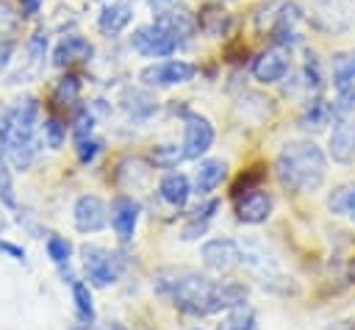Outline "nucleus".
<instances>
[{
	"instance_id": "4be33fe9",
	"label": "nucleus",
	"mask_w": 355,
	"mask_h": 330,
	"mask_svg": "<svg viewBox=\"0 0 355 330\" xmlns=\"http://www.w3.org/2000/svg\"><path fill=\"white\" fill-rule=\"evenodd\" d=\"M44 55H47V33H44V31H36V33L28 39V69L19 72L11 83H19V78L36 75V72L44 67Z\"/></svg>"
},
{
	"instance_id": "f8f14e48",
	"label": "nucleus",
	"mask_w": 355,
	"mask_h": 330,
	"mask_svg": "<svg viewBox=\"0 0 355 330\" xmlns=\"http://www.w3.org/2000/svg\"><path fill=\"white\" fill-rule=\"evenodd\" d=\"M72 222L80 233H97L108 222V205L97 194H80L72 205Z\"/></svg>"
},
{
	"instance_id": "412c9836",
	"label": "nucleus",
	"mask_w": 355,
	"mask_h": 330,
	"mask_svg": "<svg viewBox=\"0 0 355 330\" xmlns=\"http://www.w3.org/2000/svg\"><path fill=\"white\" fill-rule=\"evenodd\" d=\"M330 119H336L333 103H324L322 97H313V100L308 103L302 119H300V128H302V130H322Z\"/></svg>"
},
{
	"instance_id": "4c0bfd02",
	"label": "nucleus",
	"mask_w": 355,
	"mask_h": 330,
	"mask_svg": "<svg viewBox=\"0 0 355 330\" xmlns=\"http://www.w3.org/2000/svg\"><path fill=\"white\" fill-rule=\"evenodd\" d=\"M42 8V0H19V14L22 17H36Z\"/></svg>"
},
{
	"instance_id": "f3484780",
	"label": "nucleus",
	"mask_w": 355,
	"mask_h": 330,
	"mask_svg": "<svg viewBox=\"0 0 355 330\" xmlns=\"http://www.w3.org/2000/svg\"><path fill=\"white\" fill-rule=\"evenodd\" d=\"M225 175H227V164L222 158H205V161H200V166L194 172V183H191L194 194H200V197L211 194L225 180Z\"/></svg>"
},
{
	"instance_id": "f257e3e1",
	"label": "nucleus",
	"mask_w": 355,
	"mask_h": 330,
	"mask_svg": "<svg viewBox=\"0 0 355 330\" xmlns=\"http://www.w3.org/2000/svg\"><path fill=\"white\" fill-rule=\"evenodd\" d=\"M155 291L191 316H211L219 311L247 305V286L236 280H211L194 269L161 272L155 277Z\"/></svg>"
},
{
	"instance_id": "b1692460",
	"label": "nucleus",
	"mask_w": 355,
	"mask_h": 330,
	"mask_svg": "<svg viewBox=\"0 0 355 330\" xmlns=\"http://www.w3.org/2000/svg\"><path fill=\"white\" fill-rule=\"evenodd\" d=\"M330 72H333V86H336V89H341V86H349V83L355 80V50L333 55Z\"/></svg>"
},
{
	"instance_id": "2eb2a0df",
	"label": "nucleus",
	"mask_w": 355,
	"mask_h": 330,
	"mask_svg": "<svg viewBox=\"0 0 355 330\" xmlns=\"http://www.w3.org/2000/svg\"><path fill=\"white\" fill-rule=\"evenodd\" d=\"M92 55H94V47H92V42H89L86 36H80V33H67V36H61V42H58L55 50H53V64H55V67L86 64V61H92Z\"/></svg>"
},
{
	"instance_id": "58836bf2",
	"label": "nucleus",
	"mask_w": 355,
	"mask_h": 330,
	"mask_svg": "<svg viewBox=\"0 0 355 330\" xmlns=\"http://www.w3.org/2000/svg\"><path fill=\"white\" fill-rule=\"evenodd\" d=\"M0 250H6L8 255H14V261H25V250L22 247H14L8 241H0Z\"/></svg>"
},
{
	"instance_id": "f704fd0d",
	"label": "nucleus",
	"mask_w": 355,
	"mask_h": 330,
	"mask_svg": "<svg viewBox=\"0 0 355 330\" xmlns=\"http://www.w3.org/2000/svg\"><path fill=\"white\" fill-rule=\"evenodd\" d=\"M0 202L8 208H17V197H14V186H11V175L6 169V161L0 155Z\"/></svg>"
},
{
	"instance_id": "e433bc0d",
	"label": "nucleus",
	"mask_w": 355,
	"mask_h": 330,
	"mask_svg": "<svg viewBox=\"0 0 355 330\" xmlns=\"http://www.w3.org/2000/svg\"><path fill=\"white\" fill-rule=\"evenodd\" d=\"M14 50H17L14 39H0V72H3L6 67H8V61H11Z\"/></svg>"
},
{
	"instance_id": "7c9ffc66",
	"label": "nucleus",
	"mask_w": 355,
	"mask_h": 330,
	"mask_svg": "<svg viewBox=\"0 0 355 330\" xmlns=\"http://www.w3.org/2000/svg\"><path fill=\"white\" fill-rule=\"evenodd\" d=\"M75 153H78L80 164H92L103 153V139H97L94 133L86 136V139H75Z\"/></svg>"
},
{
	"instance_id": "dca6fc26",
	"label": "nucleus",
	"mask_w": 355,
	"mask_h": 330,
	"mask_svg": "<svg viewBox=\"0 0 355 330\" xmlns=\"http://www.w3.org/2000/svg\"><path fill=\"white\" fill-rule=\"evenodd\" d=\"M130 19H133V8L128 3H111L108 0L103 6V11L97 14V31L103 36H116L130 25Z\"/></svg>"
},
{
	"instance_id": "393cba45",
	"label": "nucleus",
	"mask_w": 355,
	"mask_h": 330,
	"mask_svg": "<svg viewBox=\"0 0 355 330\" xmlns=\"http://www.w3.org/2000/svg\"><path fill=\"white\" fill-rule=\"evenodd\" d=\"M216 330H258V324H255V313H252L247 305L230 308L227 316L216 324Z\"/></svg>"
},
{
	"instance_id": "a19ab883",
	"label": "nucleus",
	"mask_w": 355,
	"mask_h": 330,
	"mask_svg": "<svg viewBox=\"0 0 355 330\" xmlns=\"http://www.w3.org/2000/svg\"><path fill=\"white\" fill-rule=\"evenodd\" d=\"M194 330H202V327H194Z\"/></svg>"
},
{
	"instance_id": "ea45409f",
	"label": "nucleus",
	"mask_w": 355,
	"mask_h": 330,
	"mask_svg": "<svg viewBox=\"0 0 355 330\" xmlns=\"http://www.w3.org/2000/svg\"><path fill=\"white\" fill-rule=\"evenodd\" d=\"M97 330H128L122 322H105V324H100Z\"/></svg>"
},
{
	"instance_id": "9d476101",
	"label": "nucleus",
	"mask_w": 355,
	"mask_h": 330,
	"mask_svg": "<svg viewBox=\"0 0 355 330\" xmlns=\"http://www.w3.org/2000/svg\"><path fill=\"white\" fill-rule=\"evenodd\" d=\"M288 67H291V50L288 47H269L263 50L255 61H252V78L261 80V83H280L286 75H288Z\"/></svg>"
},
{
	"instance_id": "72a5a7b5",
	"label": "nucleus",
	"mask_w": 355,
	"mask_h": 330,
	"mask_svg": "<svg viewBox=\"0 0 355 330\" xmlns=\"http://www.w3.org/2000/svg\"><path fill=\"white\" fill-rule=\"evenodd\" d=\"M352 111H355V89L349 83V86H341L338 89V97L333 103V114L341 116V114H352Z\"/></svg>"
},
{
	"instance_id": "0eeeda50",
	"label": "nucleus",
	"mask_w": 355,
	"mask_h": 330,
	"mask_svg": "<svg viewBox=\"0 0 355 330\" xmlns=\"http://www.w3.org/2000/svg\"><path fill=\"white\" fill-rule=\"evenodd\" d=\"M202 266L214 275H230L244 263V250L233 238H208L200 247Z\"/></svg>"
},
{
	"instance_id": "1a4fd4ad",
	"label": "nucleus",
	"mask_w": 355,
	"mask_h": 330,
	"mask_svg": "<svg viewBox=\"0 0 355 330\" xmlns=\"http://www.w3.org/2000/svg\"><path fill=\"white\" fill-rule=\"evenodd\" d=\"M216 133H214V125L200 116V114H186L183 116V155L186 158H200L211 150Z\"/></svg>"
},
{
	"instance_id": "423d86ee",
	"label": "nucleus",
	"mask_w": 355,
	"mask_h": 330,
	"mask_svg": "<svg viewBox=\"0 0 355 330\" xmlns=\"http://www.w3.org/2000/svg\"><path fill=\"white\" fill-rule=\"evenodd\" d=\"M178 39L161 25V22H147V25H139L130 36V47L136 53H141L144 58H166L178 50Z\"/></svg>"
},
{
	"instance_id": "a878e982",
	"label": "nucleus",
	"mask_w": 355,
	"mask_h": 330,
	"mask_svg": "<svg viewBox=\"0 0 355 330\" xmlns=\"http://www.w3.org/2000/svg\"><path fill=\"white\" fill-rule=\"evenodd\" d=\"M78 97H80L78 75H64L53 89V103H58V105H72V103H78Z\"/></svg>"
},
{
	"instance_id": "a211bd4d",
	"label": "nucleus",
	"mask_w": 355,
	"mask_h": 330,
	"mask_svg": "<svg viewBox=\"0 0 355 330\" xmlns=\"http://www.w3.org/2000/svg\"><path fill=\"white\" fill-rule=\"evenodd\" d=\"M158 191H161L164 202H169V205H175V208H183V205L189 202V197L194 194L191 180H189L183 172H169V175H164Z\"/></svg>"
},
{
	"instance_id": "6e6552de",
	"label": "nucleus",
	"mask_w": 355,
	"mask_h": 330,
	"mask_svg": "<svg viewBox=\"0 0 355 330\" xmlns=\"http://www.w3.org/2000/svg\"><path fill=\"white\" fill-rule=\"evenodd\" d=\"M197 75V67L191 61L183 58H166V61H155L150 67H144L139 72V80L144 86H155V89H166V86H180L189 83Z\"/></svg>"
},
{
	"instance_id": "20e7f679",
	"label": "nucleus",
	"mask_w": 355,
	"mask_h": 330,
	"mask_svg": "<svg viewBox=\"0 0 355 330\" xmlns=\"http://www.w3.org/2000/svg\"><path fill=\"white\" fill-rule=\"evenodd\" d=\"M305 19L322 33H347L355 25V0H308Z\"/></svg>"
},
{
	"instance_id": "2f4dec72",
	"label": "nucleus",
	"mask_w": 355,
	"mask_h": 330,
	"mask_svg": "<svg viewBox=\"0 0 355 330\" xmlns=\"http://www.w3.org/2000/svg\"><path fill=\"white\" fill-rule=\"evenodd\" d=\"M186 155H183V147H178V144H158L155 150H153V161L158 164V166H175L178 161H183Z\"/></svg>"
},
{
	"instance_id": "39448f33",
	"label": "nucleus",
	"mask_w": 355,
	"mask_h": 330,
	"mask_svg": "<svg viewBox=\"0 0 355 330\" xmlns=\"http://www.w3.org/2000/svg\"><path fill=\"white\" fill-rule=\"evenodd\" d=\"M80 258H83L86 277H89V283L94 288H105L119 277L122 263H119V255H114L111 250L97 247V244H83L80 247Z\"/></svg>"
},
{
	"instance_id": "c756f323",
	"label": "nucleus",
	"mask_w": 355,
	"mask_h": 330,
	"mask_svg": "<svg viewBox=\"0 0 355 330\" xmlns=\"http://www.w3.org/2000/svg\"><path fill=\"white\" fill-rule=\"evenodd\" d=\"M92 133H94V114H92L89 105H83V108H78L75 116H72V141H75V139H86V136H92Z\"/></svg>"
},
{
	"instance_id": "bb28decb",
	"label": "nucleus",
	"mask_w": 355,
	"mask_h": 330,
	"mask_svg": "<svg viewBox=\"0 0 355 330\" xmlns=\"http://www.w3.org/2000/svg\"><path fill=\"white\" fill-rule=\"evenodd\" d=\"M42 139H44V147L61 150L64 141H67V128H64V122H61L58 116H47V119L42 122Z\"/></svg>"
},
{
	"instance_id": "c85d7f7f",
	"label": "nucleus",
	"mask_w": 355,
	"mask_h": 330,
	"mask_svg": "<svg viewBox=\"0 0 355 330\" xmlns=\"http://www.w3.org/2000/svg\"><path fill=\"white\" fill-rule=\"evenodd\" d=\"M44 247H47V255H50V261L55 263V266H64V263H69V255H72V244L64 238V236H47V241H44Z\"/></svg>"
},
{
	"instance_id": "7ed1b4c3",
	"label": "nucleus",
	"mask_w": 355,
	"mask_h": 330,
	"mask_svg": "<svg viewBox=\"0 0 355 330\" xmlns=\"http://www.w3.org/2000/svg\"><path fill=\"white\" fill-rule=\"evenodd\" d=\"M36 122H39L36 97H22L0 114V150L17 172L31 169L36 158Z\"/></svg>"
},
{
	"instance_id": "6ab92c4d",
	"label": "nucleus",
	"mask_w": 355,
	"mask_h": 330,
	"mask_svg": "<svg viewBox=\"0 0 355 330\" xmlns=\"http://www.w3.org/2000/svg\"><path fill=\"white\" fill-rule=\"evenodd\" d=\"M119 105H122V111H125L128 116H133V119H147V116L155 111L153 94H147L144 89H133V86L122 92Z\"/></svg>"
},
{
	"instance_id": "aec40b11",
	"label": "nucleus",
	"mask_w": 355,
	"mask_h": 330,
	"mask_svg": "<svg viewBox=\"0 0 355 330\" xmlns=\"http://www.w3.org/2000/svg\"><path fill=\"white\" fill-rule=\"evenodd\" d=\"M327 208L336 216L355 222V183H341L327 194Z\"/></svg>"
},
{
	"instance_id": "cd10ccee",
	"label": "nucleus",
	"mask_w": 355,
	"mask_h": 330,
	"mask_svg": "<svg viewBox=\"0 0 355 330\" xmlns=\"http://www.w3.org/2000/svg\"><path fill=\"white\" fill-rule=\"evenodd\" d=\"M227 14L225 11H219V8H205L202 14H200V19H197V25L208 33V36H222L225 33V28H227Z\"/></svg>"
},
{
	"instance_id": "f03ea898",
	"label": "nucleus",
	"mask_w": 355,
	"mask_h": 330,
	"mask_svg": "<svg viewBox=\"0 0 355 330\" xmlns=\"http://www.w3.org/2000/svg\"><path fill=\"white\" fill-rule=\"evenodd\" d=\"M275 175L283 189L297 191V194H313L324 183L327 158L322 147L311 139L288 141L275 158Z\"/></svg>"
},
{
	"instance_id": "9b49d317",
	"label": "nucleus",
	"mask_w": 355,
	"mask_h": 330,
	"mask_svg": "<svg viewBox=\"0 0 355 330\" xmlns=\"http://www.w3.org/2000/svg\"><path fill=\"white\" fill-rule=\"evenodd\" d=\"M272 194L266 189H250V191H241L236 194V219L244 222V225H261L269 219L272 214Z\"/></svg>"
},
{
	"instance_id": "4468645a",
	"label": "nucleus",
	"mask_w": 355,
	"mask_h": 330,
	"mask_svg": "<svg viewBox=\"0 0 355 330\" xmlns=\"http://www.w3.org/2000/svg\"><path fill=\"white\" fill-rule=\"evenodd\" d=\"M139 211H141V208H139V202H136L130 194L114 197L108 219H111V227H114V233H116L119 241H130V238H133L136 225H139Z\"/></svg>"
},
{
	"instance_id": "473e14b6",
	"label": "nucleus",
	"mask_w": 355,
	"mask_h": 330,
	"mask_svg": "<svg viewBox=\"0 0 355 330\" xmlns=\"http://www.w3.org/2000/svg\"><path fill=\"white\" fill-rule=\"evenodd\" d=\"M19 25V14H14V8L0 0V39H8Z\"/></svg>"
},
{
	"instance_id": "c9c22d12",
	"label": "nucleus",
	"mask_w": 355,
	"mask_h": 330,
	"mask_svg": "<svg viewBox=\"0 0 355 330\" xmlns=\"http://www.w3.org/2000/svg\"><path fill=\"white\" fill-rule=\"evenodd\" d=\"M261 177H263L261 166H255V172H247V175H241V177H239V183L233 186V197H236V194H241V191L258 189V186H261Z\"/></svg>"
},
{
	"instance_id": "ddd939ff",
	"label": "nucleus",
	"mask_w": 355,
	"mask_h": 330,
	"mask_svg": "<svg viewBox=\"0 0 355 330\" xmlns=\"http://www.w3.org/2000/svg\"><path fill=\"white\" fill-rule=\"evenodd\" d=\"M327 153L336 164H352L355 158V119L349 114L336 116L333 130H330V141H327Z\"/></svg>"
},
{
	"instance_id": "5701e85b",
	"label": "nucleus",
	"mask_w": 355,
	"mask_h": 330,
	"mask_svg": "<svg viewBox=\"0 0 355 330\" xmlns=\"http://www.w3.org/2000/svg\"><path fill=\"white\" fill-rule=\"evenodd\" d=\"M69 288H72V299H75V319L83 324V327H89L92 322H94V305H92V291H89V286L83 283V280H69Z\"/></svg>"
}]
</instances>
